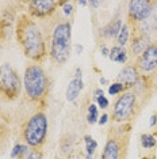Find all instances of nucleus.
I'll return each instance as SVG.
<instances>
[{"label": "nucleus", "instance_id": "f257e3e1", "mask_svg": "<svg viewBox=\"0 0 157 159\" xmlns=\"http://www.w3.org/2000/svg\"><path fill=\"white\" fill-rule=\"evenodd\" d=\"M15 35L24 56L35 64L44 61L46 57V42L41 29L35 20L27 14L19 16L15 26Z\"/></svg>", "mask_w": 157, "mask_h": 159}, {"label": "nucleus", "instance_id": "f03ea898", "mask_svg": "<svg viewBox=\"0 0 157 159\" xmlns=\"http://www.w3.org/2000/svg\"><path fill=\"white\" fill-rule=\"evenodd\" d=\"M72 25L69 20L58 22L53 27L50 37V49L49 55L53 63L62 66L69 60L70 46H72Z\"/></svg>", "mask_w": 157, "mask_h": 159}, {"label": "nucleus", "instance_id": "7ed1b4c3", "mask_svg": "<svg viewBox=\"0 0 157 159\" xmlns=\"http://www.w3.org/2000/svg\"><path fill=\"white\" fill-rule=\"evenodd\" d=\"M23 86L26 97L33 102L42 101L48 94L49 79L45 70L39 64H28L24 70Z\"/></svg>", "mask_w": 157, "mask_h": 159}, {"label": "nucleus", "instance_id": "20e7f679", "mask_svg": "<svg viewBox=\"0 0 157 159\" xmlns=\"http://www.w3.org/2000/svg\"><path fill=\"white\" fill-rule=\"evenodd\" d=\"M49 122L44 111H37L26 121L23 126V139L28 147L39 148L44 146L48 136Z\"/></svg>", "mask_w": 157, "mask_h": 159}, {"label": "nucleus", "instance_id": "39448f33", "mask_svg": "<svg viewBox=\"0 0 157 159\" xmlns=\"http://www.w3.org/2000/svg\"><path fill=\"white\" fill-rule=\"evenodd\" d=\"M22 82L16 70L11 64L0 66V98L6 101H14L19 97Z\"/></svg>", "mask_w": 157, "mask_h": 159}, {"label": "nucleus", "instance_id": "423d86ee", "mask_svg": "<svg viewBox=\"0 0 157 159\" xmlns=\"http://www.w3.org/2000/svg\"><path fill=\"white\" fill-rule=\"evenodd\" d=\"M137 102L138 97L133 90H127L123 94H121V97H118L112 107L114 121L123 124L131 120V117H134L135 110H137Z\"/></svg>", "mask_w": 157, "mask_h": 159}, {"label": "nucleus", "instance_id": "0eeeda50", "mask_svg": "<svg viewBox=\"0 0 157 159\" xmlns=\"http://www.w3.org/2000/svg\"><path fill=\"white\" fill-rule=\"evenodd\" d=\"M127 18L129 22L134 26H140L149 20L152 15L155 14L157 2H151V0H133L127 4Z\"/></svg>", "mask_w": 157, "mask_h": 159}, {"label": "nucleus", "instance_id": "6e6552de", "mask_svg": "<svg viewBox=\"0 0 157 159\" xmlns=\"http://www.w3.org/2000/svg\"><path fill=\"white\" fill-rule=\"evenodd\" d=\"M134 66L141 76H146L157 71V42H152L148 46V49L141 56L137 57Z\"/></svg>", "mask_w": 157, "mask_h": 159}, {"label": "nucleus", "instance_id": "1a4fd4ad", "mask_svg": "<svg viewBox=\"0 0 157 159\" xmlns=\"http://www.w3.org/2000/svg\"><path fill=\"white\" fill-rule=\"evenodd\" d=\"M28 6V15L31 18L45 19L56 12L58 6H61V2L57 0H31L27 3Z\"/></svg>", "mask_w": 157, "mask_h": 159}, {"label": "nucleus", "instance_id": "9d476101", "mask_svg": "<svg viewBox=\"0 0 157 159\" xmlns=\"http://www.w3.org/2000/svg\"><path fill=\"white\" fill-rule=\"evenodd\" d=\"M122 136H110L102 152V159H121L125 150Z\"/></svg>", "mask_w": 157, "mask_h": 159}, {"label": "nucleus", "instance_id": "9b49d317", "mask_svg": "<svg viewBox=\"0 0 157 159\" xmlns=\"http://www.w3.org/2000/svg\"><path fill=\"white\" fill-rule=\"evenodd\" d=\"M151 38L149 35H146L144 33H141L138 29L133 27V33H131V44H130V49L133 52L134 56H141L142 53L148 49V46L151 45Z\"/></svg>", "mask_w": 157, "mask_h": 159}, {"label": "nucleus", "instance_id": "f8f14e48", "mask_svg": "<svg viewBox=\"0 0 157 159\" xmlns=\"http://www.w3.org/2000/svg\"><path fill=\"white\" fill-rule=\"evenodd\" d=\"M140 76L141 75H140V72H138L137 68H135V66H126L119 72L117 82L122 83L125 87H126V90H130L135 86V83L138 82Z\"/></svg>", "mask_w": 157, "mask_h": 159}, {"label": "nucleus", "instance_id": "ddd939ff", "mask_svg": "<svg viewBox=\"0 0 157 159\" xmlns=\"http://www.w3.org/2000/svg\"><path fill=\"white\" fill-rule=\"evenodd\" d=\"M83 87H84L83 79L74 76L72 80L69 82V84H68V87H66V101L68 102H73L78 97V94L81 93Z\"/></svg>", "mask_w": 157, "mask_h": 159}, {"label": "nucleus", "instance_id": "4468645a", "mask_svg": "<svg viewBox=\"0 0 157 159\" xmlns=\"http://www.w3.org/2000/svg\"><path fill=\"white\" fill-rule=\"evenodd\" d=\"M122 19H115L112 22H110L107 26L102 29V35L106 38H117V35L119 34L121 29H122Z\"/></svg>", "mask_w": 157, "mask_h": 159}, {"label": "nucleus", "instance_id": "2eb2a0df", "mask_svg": "<svg viewBox=\"0 0 157 159\" xmlns=\"http://www.w3.org/2000/svg\"><path fill=\"white\" fill-rule=\"evenodd\" d=\"M130 38V29H129V25L127 23H123L122 25V29H121L119 34L117 35V45L118 46H123L127 44V41H129Z\"/></svg>", "mask_w": 157, "mask_h": 159}, {"label": "nucleus", "instance_id": "dca6fc26", "mask_svg": "<svg viewBox=\"0 0 157 159\" xmlns=\"http://www.w3.org/2000/svg\"><path fill=\"white\" fill-rule=\"evenodd\" d=\"M141 146L145 148V150H152V148L156 147L157 144V139L155 135H151V133H142L141 137Z\"/></svg>", "mask_w": 157, "mask_h": 159}, {"label": "nucleus", "instance_id": "f3484780", "mask_svg": "<svg viewBox=\"0 0 157 159\" xmlns=\"http://www.w3.org/2000/svg\"><path fill=\"white\" fill-rule=\"evenodd\" d=\"M28 151V146L27 144H20V143H18L14 146L12 148V152H11V158L14 159H19V158H22L24 154H26Z\"/></svg>", "mask_w": 157, "mask_h": 159}, {"label": "nucleus", "instance_id": "a211bd4d", "mask_svg": "<svg viewBox=\"0 0 157 159\" xmlns=\"http://www.w3.org/2000/svg\"><path fill=\"white\" fill-rule=\"evenodd\" d=\"M99 120V111H98V106L95 103H91L88 106V114H87V121L88 124H95Z\"/></svg>", "mask_w": 157, "mask_h": 159}, {"label": "nucleus", "instance_id": "6ab92c4d", "mask_svg": "<svg viewBox=\"0 0 157 159\" xmlns=\"http://www.w3.org/2000/svg\"><path fill=\"white\" fill-rule=\"evenodd\" d=\"M84 140H85V151H87V155H91L92 157V154H94L96 151V148H98V143H96L91 136H84Z\"/></svg>", "mask_w": 157, "mask_h": 159}, {"label": "nucleus", "instance_id": "aec40b11", "mask_svg": "<svg viewBox=\"0 0 157 159\" xmlns=\"http://www.w3.org/2000/svg\"><path fill=\"white\" fill-rule=\"evenodd\" d=\"M125 91H127L126 87H125L122 83H119V82L112 83V84L108 87V94L110 95H119V94H123Z\"/></svg>", "mask_w": 157, "mask_h": 159}, {"label": "nucleus", "instance_id": "412c9836", "mask_svg": "<svg viewBox=\"0 0 157 159\" xmlns=\"http://www.w3.org/2000/svg\"><path fill=\"white\" fill-rule=\"evenodd\" d=\"M42 158H44L42 151L39 150V148H33V150H28L27 152L19 159H42Z\"/></svg>", "mask_w": 157, "mask_h": 159}, {"label": "nucleus", "instance_id": "4be33fe9", "mask_svg": "<svg viewBox=\"0 0 157 159\" xmlns=\"http://www.w3.org/2000/svg\"><path fill=\"white\" fill-rule=\"evenodd\" d=\"M61 6H62V11L66 16H70L73 14V4L70 2H61Z\"/></svg>", "mask_w": 157, "mask_h": 159}, {"label": "nucleus", "instance_id": "5701e85b", "mask_svg": "<svg viewBox=\"0 0 157 159\" xmlns=\"http://www.w3.org/2000/svg\"><path fill=\"white\" fill-rule=\"evenodd\" d=\"M127 61V52H126V49H122L121 50V53L117 56V59H115V63H119V64H125Z\"/></svg>", "mask_w": 157, "mask_h": 159}, {"label": "nucleus", "instance_id": "b1692460", "mask_svg": "<svg viewBox=\"0 0 157 159\" xmlns=\"http://www.w3.org/2000/svg\"><path fill=\"white\" fill-rule=\"evenodd\" d=\"M96 102H98V106L100 107V109H107L108 107V105H110V102H108V99L106 98L104 95H102V97H99L98 99H96Z\"/></svg>", "mask_w": 157, "mask_h": 159}, {"label": "nucleus", "instance_id": "393cba45", "mask_svg": "<svg viewBox=\"0 0 157 159\" xmlns=\"http://www.w3.org/2000/svg\"><path fill=\"white\" fill-rule=\"evenodd\" d=\"M107 121H108V114H102V116H100V118L98 120L99 125H106V124H107Z\"/></svg>", "mask_w": 157, "mask_h": 159}, {"label": "nucleus", "instance_id": "a878e982", "mask_svg": "<svg viewBox=\"0 0 157 159\" xmlns=\"http://www.w3.org/2000/svg\"><path fill=\"white\" fill-rule=\"evenodd\" d=\"M102 95H104V94H103V90L102 89H96L95 91H94V99L96 101L99 98V97H102Z\"/></svg>", "mask_w": 157, "mask_h": 159}, {"label": "nucleus", "instance_id": "bb28decb", "mask_svg": "<svg viewBox=\"0 0 157 159\" xmlns=\"http://www.w3.org/2000/svg\"><path fill=\"white\" fill-rule=\"evenodd\" d=\"M100 52H102V55L104 56V57H108V55H110V50L107 49V46H106V45H102Z\"/></svg>", "mask_w": 157, "mask_h": 159}, {"label": "nucleus", "instance_id": "cd10ccee", "mask_svg": "<svg viewBox=\"0 0 157 159\" xmlns=\"http://www.w3.org/2000/svg\"><path fill=\"white\" fill-rule=\"evenodd\" d=\"M156 122H157V114H153L152 117H151V122H149V126L152 128L153 125H156Z\"/></svg>", "mask_w": 157, "mask_h": 159}, {"label": "nucleus", "instance_id": "c85d7f7f", "mask_svg": "<svg viewBox=\"0 0 157 159\" xmlns=\"http://www.w3.org/2000/svg\"><path fill=\"white\" fill-rule=\"evenodd\" d=\"M88 4L92 6V7H94V8H98V7L100 6L102 3H100V2H88Z\"/></svg>", "mask_w": 157, "mask_h": 159}, {"label": "nucleus", "instance_id": "c756f323", "mask_svg": "<svg viewBox=\"0 0 157 159\" xmlns=\"http://www.w3.org/2000/svg\"><path fill=\"white\" fill-rule=\"evenodd\" d=\"M74 48H76V50H77L78 55H80V53L83 52V46H81V45H74Z\"/></svg>", "mask_w": 157, "mask_h": 159}, {"label": "nucleus", "instance_id": "7c9ffc66", "mask_svg": "<svg viewBox=\"0 0 157 159\" xmlns=\"http://www.w3.org/2000/svg\"><path fill=\"white\" fill-rule=\"evenodd\" d=\"M99 82H100V84H103V86H107V83H108V80H107L106 78H100V80Z\"/></svg>", "mask_w": 157, "mask_h": 159}, {"label": "nucleus", "instance_id": "2f4dec72", "mask_svg": "<svg viewBox=\"0 0 157 159\" xmlns=\"http://www.w3.org/2000/svg\"><path fill=\"white\" fill-rule=\"evenodd\" d=\"M78 4H80V6H87V4H88V2H80Z\"/></svg>", "mask_w": 157, "mask_h": 159}, {"label": "nucleus", "instance_id": "473e14b6", "mask_svg": "<svg viewBox=\"0 0 157 159\" xmlns=\"http://www.w3.org/2000/svg\"><path fill=\"white\" fill-rule=\"evenodd\" d=\"M85 159H92V157H91V155H87V158H85Z\"/></svg>", "mask_w": 157, "mask_h": 159}]
</instances>
